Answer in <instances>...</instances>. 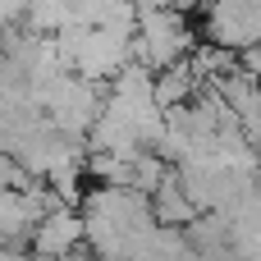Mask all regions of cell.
<instances>
[{
	"instance_id": "obj_1",
	"label": "cell",
	"mask_w": 261,
	"mask_h": 261,
	"mask_svg": "<svg viewBox=\"0 0 261 261\" xmlns=\"http://www.w3.org/2000/svg\"><path fill=\"white\" fill-rule=\"evenodd\" d=\"M78 243H87V225H83L78 211L60 206V211H50V216L37 225V234H32V257L69 261V252H73Z\"/></svg>"
},
{
	"instance_id": "obj_2",
	"label": "cell",
	"mask_w": 261,
	"mask_h": 261,
	"mask_svg": "<svg viewBox=\"0 0 261 261\" xmlns=\"http://www.w3.org/2000/svg\"><path fill=\"white\" fill-rule=\"evenodd\" d=\"M151 216H156L165 229H193V225L202 220V206L184 193V184H179V179H170V184L151 197Z\"/></svg>"
}]
</instances>
